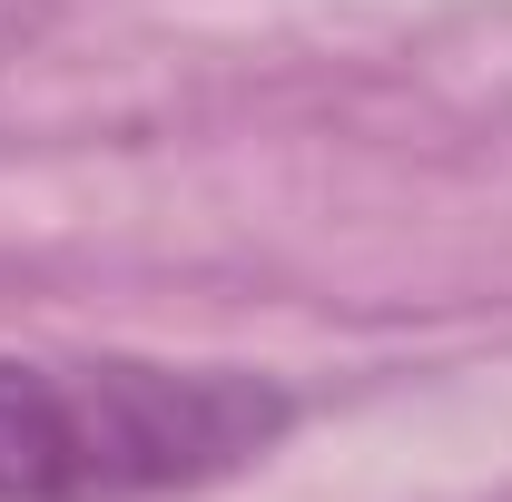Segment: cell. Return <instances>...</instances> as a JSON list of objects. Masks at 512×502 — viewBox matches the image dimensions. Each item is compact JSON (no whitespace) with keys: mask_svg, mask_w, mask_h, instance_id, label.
Masks as SVG:
<instances>
[{"mask_svg":"<svg viewBox=\"0 0 512 502\" xmlns=\"http://www.w3.org/2000/svg\"><path fill=\"white\" fill-rule=\"evenodd\" d=\"M296 394L247 365L0 355V502H168L266 463Z\"/></svg>","mask_w":512,"mask_h":502,"instance_id":"cell-1","label":"cell"}]
</instances>
